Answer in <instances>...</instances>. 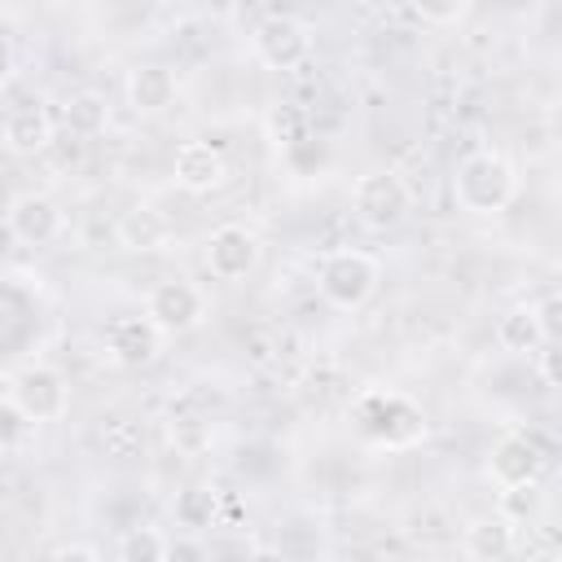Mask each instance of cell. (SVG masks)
Listing matches in <instances>:
<instances>
[{"label":"cell","mask_w":562,"mask_h":562,"mask_svg":"<svg viewBox=\"0 0 562 562\" xmlns=\"http://www.w3.org/2000/svg\"><path fill=\"white\" fill-rule=\"evenodd\" d=\"M518 193V171L496 149H474L452 171V202L465 215H501Z\"/></svg>","instance_id":"6da1fadb"},{"label":"cell","mask_w":562,"mask_h":562,"mask_svg":"<svg viewBox=\"0 0 562 562\" xmlns=\"http://www.w3.org/2000/svg\"><path fill=\"white\" fill-rule=\"evenodd\" d=\"M378 281H382V268L373 255L364 250H329L316 268V290L329 307L338 312H360L373 294H378Z\"/></svg>","instance_id":"7a4b0ae2"},{"label":"cell","mask_w":562,"mask_h":562,"mask_svg":"<svg viewBox=\"0 0 562 562\" xmlns=\"http://www.w3.org/2000/svg\"><path fill=\"white\" fill-rule=\"evenodd\" d=\"M31 426H48L61 422L70 413V382L61 369L53 364H22L9 378V395H4Z\"/></svg>","instance_id":"3957f363"},{"label":"cell","mask_w":562,"mask_h":562,"mask_svg":"<svg viewBox=\"0 0 562 562\" xmlns=\"http://www.w3.org/2000/svg\"><path fill=\"white\" fill-rule=\"evenodd\" d=\"M312 26L299 13H263L250 31V53L263 70H299L312 57Z\"/></svg>","instance_id":"277c9868"},{"label":"cell","mask_w":562,"mask_h":562,"mask_svg":"<svg viewBox=\"0 0 562 562\" xmlns=\"http://www.w3.org/2000/svg\"><path fill=\"white\" fill-rule=\"evenodd\" d=\"M162 338H180V334H193L202 321H206V294L184 281V277H167L158 285H149L145 294V312H140Z\"/></svg>","instance_id":"5b68a950"},{"label":"cell","mask_w":562,"mask_h":562,"mask_svg":"<svg viewBox=\"0 0 562 562\" xmlns=\"http://www.w3.org/2000/svg\"><path fill=\"white\" fill-rule=\"evenodd\" d=\"M351 211L360 224L369 228H395L408 211H413V189L404 184L400 171L391 167H378V171H364L351 189Z\"/></svg>","instance_id":"8992f818"},{"label":"cell","mask_w":562,"mask_h":562,"mask_svg":"<svg viewBox=\"0 0 562 562\" xmlns=\"http://www.w3.org/2000/svg\"><path fill=\"white\" fill-rule=\"evenodd\" d=\"M202 259H206V272L215 281H246L263 259V241L246 224H220V228H211Z\"/></svg>","instance_id":"52a82bcc"},{"label":"cell","mask_w":562,"mask_h":562,"mask_svg":"<svg viewBox=\"0 0 562 562\" xmlns=\"http://www.w3.org/2000/svg\"><path fill=\"white\" fill-rule=\"evenodd\" d=\"M4 228L18 246H48L66 233V211L48 193H18L4 211Z\"/></svg>","instance_id":"ba28073f"},{"label":"cell","mask_w":562,"mask_h":562,"mask_svg":"<svg viewBox=\"0 0 562 562\" xmlns=\"http://www.w3.org/2000/svg\"><path fill=\"white\" fill-rule=\"evenodd\" d=\"M123 92H127L132 114H140V119H158V114H167V110L176 105V97H180V79H176L171 66H162V61H145V66H132V70H127Z\"/></svg>","instance_id":"9c48e42d"},{"label":"cell","mask_w":562,"mask_h":562,"mask_svg":"<svg viewBox=\"0 0 562 562\" xmlns=\"http://www.w3.org/2000/svg\"><path fill=\"white\" fill-rule=\"evenodd\" d=\"M162 342L167 338L145 316H119L105 329V351H110V360L119 369H145V364H154L162 356Z\"/></svg>","instance_id":"30bf717a"},{"label":"cell","mask_w":562,"mask_h":562,"mask_svg":"<svg viewBox=\"0 0 562 562\" xmlns=\"http://www.w3.org/2000/svg\"><path fill=\"white\" fill-rule=\"evenodd\" d=\"M53 132H57V123H53V114H48L40 101H22V105H13V110L0 119V140H4V149H9V154H22V158L44 154V149L53 145Z\"/></svg>","instance_id":"8fae6325"},{"label":"cell","mask_w":562,"mask_h":562,"mask_svg":"<svg viewBox=\"0 0 562 562\" xmlns=\"http://www.w3.org/2000/svg\"><path fill=\"white\" fill-rule=\"evenodd\" d=\"M171 176L184 193H211L228 180V158L211 140H184L171 158Z\"/></svg>","instance_id":"7c38bea8"},{"label":"cell","mask_w":562,"mask_h":562,"mask_svg":"<svg viewBox=\"0 0 562 562\" xmlns=\"http://www.w3.org/2000/svg\"><path fill=\"white\" fill-rule=\"evenodd\" d=\"M487 479L496 487H518V483H540V448L527 435H501L487 452Z\"/></svg>","instance_id":"4fadbf2b"},{"label":"cell","mask_w":562,"mask_h":562,"mask_svg":"<svg viewBox=\"0 0 562 562\" xmlns=\"http://www.w3.org/2000/svg\"><path fill=\"white\" fill-rule=\"evenodd\" d=\"M114 241L123 250H132V255H154V250H162L171 241V220L158 206L136 202L114 220Z\"/></svg>","instance_id":"5bb4252c"},{"label":"cell","mask_w":562,"mask_h":562,"mask_svg":"<svg viewBox=\"0 0 562 562\" xmlns=\"http://www.w3.org/2000/svg\"><path fill=\"white\" fill-rule=\"evenodd\" d=\"M461 549L470 562H509L518 549V531L501 514H479L461 531Z\"/></svg>","instance_id":"9a60e30c"},{"label":"cell","mask_w":562,"mask_h":562,"mask_svg":"<svg viewBox=\"0 0 562 562\" xmlns=\"http://www.w3.org/2000/svg\"><path fill=\"white\" fill-rule=\"evenodd\" d=\"M105 123H110V97H105V92L83 88V92H70V97L61 101V127H66L70 136L92 140V136L105 132Z\"/></svg>","instance_id":"2e32d148"},{"label":"cell","mask_w":562,"mask_h":562,"mask_svg":"<svg viewBox=\"0 0 562 562\" xmlns=\"http://www.w3.org/2000/svg\"><path fill=\"white\" fill-rule=\"evenodd\" d=\"M496 342H501V351H509V356H531V351L544 342V334H540V325H536L531 303L505 307V312L496 316Z\"/></svg>","instance_id":"e0dca14e"},{"label":"cell","mask_w":562,"mask_h":562,"mask_svg":"<svg viewBox=\"0 0 562 562\" xmlns=\"http://www.w3.org/2000/svg\"><path fill=\"white\" fill-rule=\"evenodd\" d=\"M171 514H176V527H184V536L206 531L220 514V487H206V483L180 487L176 501H171Z\"/></svg>","instance_id":"ac0fdd59"},{"label":"cell","mask_w":562,"mask_h":562,"mask_svg":"<svg viewBox=\"0 0 562 562\" xmlns=\"http://www.w3.org/2000/svg\"><path fill=\"white\" fill-rule=\"evenodd\" d=\"M167 553V536L149 522H136L119 536V562H162Z\"/></svg>","instance_id":"d6986e66"},{"label":"cell","mask_w":562,"mask_h":562,"mask_svg":"<svg viewBox=\"0 0 562 562\" xmlns=\"http://www.w3.org/2000/svg\"><path fill=\"white\" fill-rule=\"evenodd\" d=\"M544 505V492L540 483H518V487H501V501H496V514L509 522V527H522L540 514Z\"/></svg>","instance_id":"ffe728a7"},{"label":"cell","mask_w":562,"mask_h":562,"mask_svg":"<svg viewBox=\"0 0 562 562\" xmlns=\"http://www.w3.org/2000/svg\"><path fill=\"white\" fill-rule=\"evenodd\" d=\"M171 439H176V448H184V452L206 448V443H211V422H206V413H176V408H171Z\"/></svg>","instance_id":"44dd1931"},{"label":"cell","mask_w":562,"mask_h":562,"mask_svg":"<svg viewBox=\"0 0 562 562\" xmlns=\"http://www.w3.org/2000/svg\"><path fill=\"white\" fill-rule=\"evenodd\" d=\"M531 312H536V325H540L544 342H558V334H562V299L558 294H544L540 307H531Z\"/></svg>","instance_id":"7402d4cb"},{"label":"cell","mask_w":562,"mask_h":562,"mask_svg":"<svg viewBox=\"0 0 562 562\" xmlns=\"http://www.w3.org/2000/svg\"><path fill=\"white\" fill-rule=\"evenodd\" d=\"M26 430H31V422H26L9 400H0V448H18Z\"/></svg>","instance_id":"603a6c76"},{"label":"cell","mask_w":562,"mask_h":562,"mask_svg":"<svg viewBox=\"0 0 562 562\" xmlns=\"http://www.w3.org/2000/svg\"><path fill=\"white\" fill-rule=\"evenodd\" d=\"M162 562H211V553L198 536H176V540H167Z\"/></svg>","instance_id":"cb8c5ba5"},{"label":"cell","mask_w":562,"mask_h":562,"mask_svg":"<svg viewBox=\"0 0 562 562\" xmlns=\"http://www.w3.org/2000/svg\"><path fill=\"white\" fill-rule=\"evenodd\" d=\"M470 13V4H422V9H413V18L417 22H430V26H439V22H461Z\"/></svg>","instance_id":"d4e9b609"},{"label":"cell","mask_w":562,"mask_h":562,"mask_svg":"<svg viewBox=\"0 0 562 562\" xmlns=\"http://www.w3.org/2000/svg\"><path fill=\"white\" fill-rule=\"evenodd\" d=\"M531 356H536L540 382H544V386H558V342H540Z\"/></svg>","instance_id":"484cf974"},{"label":"cell","mask_w":562,"mask_h":562,"mask_svg":"<svg viewBox=\"0 0 562 562\" xmlns=\"http://www.w3.org/2000/svg\"><path fill=\"white\" fill-rule=\"evenodd\" d=\"M13 70H18V48H13V40L0 31V88L13 79Z\"/></svg>","instance_id":"4316f807"},{"label":"cell","mask_w":562,"mask_h":562,"mask_svg":"<svg viewBox=\"0 0 562 562\" xmlns=\"http://www.w3.org/2000/svg\"><path fill=\"white\" fill-rule=\"evenodd\" d=\"M53 562H101V553L92 544H66L53 553Z\"/></svg>","instance_id":"83f0119b"},{"label":"cell","mask_w":562,"mask_h":562,"mask_svg":"<svg viewBox=\"0 0 562 562\" xmlns=\"http://www.w3.org/2000/svg\"><path fill=\"white\" fill-rule=\"evenodd\" d=\"M246 562H290L281 549H255V553H246Z\"/></svg>","instance_id":"f1b7e54d"}]
</instances>
